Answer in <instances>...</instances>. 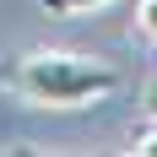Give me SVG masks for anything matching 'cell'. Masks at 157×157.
<instances>
[{"mask_svg": "<svg viewBox=\"0 0 157 157\" xmlns=\"http://www.w3.org/2000/svg\"><path fill=\"white\" fill-rule=\"evenodd\" d=\"M0 87H11L16 98H27L38 109H87L119 87V71L92 54H65V49H33L22 60L0 71Z\"/></svg>", "mask_w": 157, "mask_h": 157, "instance_id": "obj_1", "label": "cell"}, {"mask_svg": "<svg viewBox=\"0 0 157 157\" xmlns=\"http://www.w3.org/2000/svg\"><path fill=\"white\" fill-rule=\"evenodd\" d=\"M136 33L157 44V0H136Z\"/></svg>", "mask_w": 157, "mask_h": 157, "instance_id": "obj_3", "label": "cell"}, {"mask_svg": "<svg viewBox=\"0 0 157 157\" xmlns=\"http://www.w3.org/2000/svg\"><path fill=\"white\" fill-rule=\"evenodd\" d=\"M152 125H157V119H152ZM136 152H141V157H157V130H141V136H136Z\"/></svg>", "mask_w": 157, "mask_h": 157, "instance_id": "obj_4", "label": "cell"}, {"mask_svg": "<svg viewBox=\"0 0 157 157\" xmlns=\"http://www.w3.org/2000/svg\"><path fill=\"white\" fill-rule=\"evenodd\" d=\"M49 16H81V11H98V6H109V0H38Z\"/></svg>", "mask_w": 157, "mask_h": 157, "instance_id": "obj_2", "label": "cell"}, {"mask_svg": "<svg viewBox=\"0 0 157 157\" xmlns=\"http://www.w3.org/2000/svg\"><path fill=\"white\" fill-rule=\"evenodd\" d=\"M146 114H152V119H157V87H152V92H146Z\"/></svg>", "mask_w": 157, "mask_h": 157, "instance_id": "obj_5", "label": "cell"}]
</instances>
